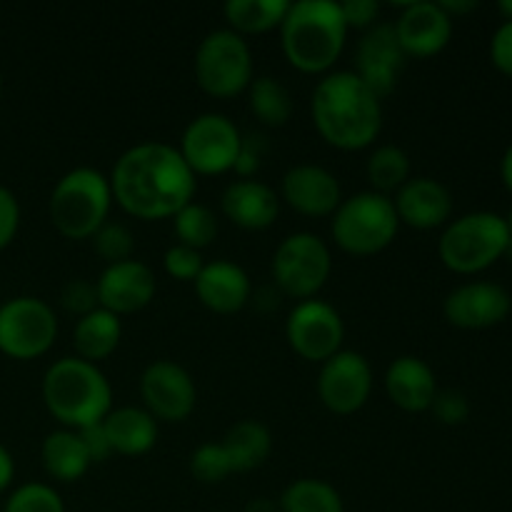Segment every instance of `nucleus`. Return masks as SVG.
Listing matches in <instances>:
<instances>
[{"label": "nucleus", "instance_id": "f257e3e1", "mask_svg": "<svg viewBox=\"0 0 512 512\" xmlns=\"http://www.w3.org/2000/svg\"><path fill=\"white\" fill-rule=\"evenodd\" d=\"M113 203L138 220L173 218L195 200L198 180L175 145L138 143L125 150L110 173Z\"/></svg>", "mask_w": 512, "mask_h": 512}, {"label": "nucleus", "instance_id": "f03ea898", "mask_svg": "<svg viewBox=\"0 0 512 512\" xmlns=\"http://www.w3.org/2000/svg\"><path fill=\"white\" fill-rule=\"evenodd\" d=\"M310 115L320 138L348 153L370 148L383 130V100L353 70L323 75L310 98Z\"/></svg>", "mask_w": 512, "mask_h": 512}, {"label": "nucleus", "instance_id": "7ed1b4c3", "mask_svg": "<svg viewBox=\"0 0 512 512\" xmlns=\"http://www.w3.org/2000/svg\"><path fill=\"white\" fill-rule=\"evenodd\" d=\"M348 25L335 0L290 3L280 23L283 55L295 70L308 75L328 73L343 55Z\"/></svg>", "mask_w": 512, "mask_h": 512}, {"label": "nucleus", "instance_id": "20e7f679", "mask_svg": "<svg viewBox=\"0 0 512 512\" xmlns=\"http://www.w3.org/2000/svg\"><path fill=\"white\" fill-rule=\"evenodd\" d=\"M43 403L65 430H83L113 410V390L98 365L60 358L43 375Z\"/></svg>", "mask_w": 512, "mask_h": 512}, {"label": "nucleus", "instance_id": "39448f33", "mask_svg": "<svg viewBox=\"0 0 512 512\" xmlns=\"http://www.w3.org/2000/svg\"><path fill=\"white\" fill-rule=\"evenodd\" d=\"M113 208L110 180L100 170L80 165L55 183L48 200L50 223L63 238L90 240Z\"/></svg>", "mask_w": 512, "mask_h": 512}, {"label": "nucleus", "instance_id": "423d86ee", "mask_svg": "<svg viewBox=\"0 0 512 512\" xmlns=\"http://www.w3.org/2000/svg\"><path fill=\"white\" fill-rule=\"evenodd\" d=\"M400 230L393 198L363 190L343 198L330 220V235L343 253L370 258L388 248Z\"/></svg>", "mask_w": 512, "mask_h": 512}, {"label": "nucleus", "instance_id": "0eeeda50", "mask_svg": "<svg viewBox=\"0 0 512 512\" xmlns=\"http://www.w3.org/2000/svg\"><path fill=\"white\" fill-rule=\"evenodd\" d=\"M510 243V230L498 213H468L453 220L438 240V255L453 273L473 275L490 268L505 255Z\"/></svg>", "mask_w": 512, "mask_h": 512}, {"label": "nucleus", "instance_id": "6e6552de", "mask_svg": "<svg viewBox=\"0 0 512 512\" xmlns=\"http://www.w3.org/2000/svg\"><path fill=\"white\" fill-rule=\"evenodd\" d=\"M193 73L195 83L210 98L230 100L245 93L255 78L248 40L230 28L213 30L195 48Z\"/></svg>", "mask_w": 512, "mask_h": 512}, {"label": "nucleus", "instance_id": "1a4fd4ad", "mask_svg": "<svg viewBox=\"0 0 512 512\" xmlns=\"http://www.w3.org/2000/svg\"><path fill=\"white\" fill-rule=\"evenodd\" d=\"M333 270V255L320 235L300 230L280 240L273 253L270 273L280 295L298 303L318 298Z\"/></svg>", "mask_w": 512, "mask_h": 512}, {"label": "nucleus", "instance_id": "9d476101", "mask_svg": "<svg viewBox=\"0 0 512 512\" xmlns=\"http://www.w3.org/2000/svg\"><path fill=\"white\" fill-rule=\"evenodd\" d=\"M58 340V318L45 300L18 295L0 305V353L13 360H35Z\"/></svg>", "mask_w": 512, "mask_h": 512}, {"label": "nucleus", "instance_id": "9b49d317", "mask_svg": "<svg viewBox=\"0 0 512 512\" xmlns=\"http://www.w3.org/2000/svg\"><path fill=\"white\" fill-rule=\"evenodd\" d=\"M243 133L223 113H200L185 125L178 153L193 175H223L233 170Z\"/></svg>", "mask_w": 512, "mask_h": 512}, {"label": "nucleus", "instance_id": "f8f14e48", "mask_svg": "<svg viewBox=\"0 0 512 512\" xmlns=\"http://www.w3.org/2000/svg\"><path fill=\"white\" fill-rule=\"evenodd\" d=\"M285 340L298 358L323 365L343 350L345 323L338 310L325 300H303L288 313Z\"/></svg>", "mask_w": 512, "mask_h": 512}, {"label": "nucleus", "instance_id": "ddd939ff", "mask_svg": "<svg viewBox=\"0 0 512 512\" xmlns=\"http://www.w3.org/2000/svg\"><path fill=\"white\" fill-rule=\"evenodd\" d=\"M373 393V368L355 350H340L320 365L318 398L330 413L353 415L365 408Z\"/></svg>", "mask_w": 512, "mask_h": 512}, {"label": "nucleus", "instance_id": "4468645a", "mask_svg": "<svg viewBox=\"0 0 512 512\" xmlns=\"http://www.w3.org/2000/svg\"><path fill=\"white\" fill-rule=\"evenodd\" d=\"M140 398L145 410L163 423H183L198 403L193 378L175 360H155L140 375Z\"/></svg>", "mask_w": 512, "mask_h": 512}, {"label": "nucleus", "instance_id": "2eb2a0df", "mask_svg": "<svg viewBox=\"0 0 512 512\" xmlns=\"http://www.w3.org/2000/svg\"><path fill=\"white\" fill-rule=\"evenodd\" d=\"M405 63L408 55L400 48L393 23H375L360 35L353 73L373 90L375 98H388L398 88Z\"/></svg>", "mask_w": 512, "mask_h": 512}, {"label": "nucleus", "instance_id": "dca6fc26", "mask_svg": "<svg viewBox=\"0 0 512 512\" xmlns=\"http://www.w3.org/2000/svg\"><path fill=\"white\" fill-rule=\"evenodd\" d=\"M98 290V305L110 310L113 315H133L138 310L148 308L155 298V273L140 260H125V263L105 265L100 278L95 280Z\"/></svg>", "mask_w": 512, "mask_h": 512}, {"label": "nucleus", "instance_id": "f3484780", "mask_svg": "<svg viewBox=\"0 0 512 512\" xmlns=\"http://www.w3.org/2000/svg\"><path fill=\"white\" fill-rule=\"evenodd\" d=\"M280 198L305 218H333L343 203L338 178L323 165H293L280 180Z\"/></svg>", "mask_w": 512, "mask_h": 512}, {"label": "nucleus", "instance_id": "a211bd4d", "mask_svg": "<svg viewBox=\"0 0 512 512\" xmlns=\"http://www.w3.org/2000/svg\"><path fill=\"white\" fill-rule=\"evenodd\" d=\"M393 28L408 58H433L450 43L453 18L438 3L415 0L403 5Z\"/></svg>", "mask_w": 512, "mask_h": 512}, {"label": "nucleus", "instance_id": "6ab92c4d", "mask_svg": "<svg viewBox=\"0 0 512 512\" xmlns=\"http://www.w3.org/2000/svg\"><path fill=\"white\" fill-rule=\"evenodd\" d=\"M510 308V293L495 283H465L443 303L445 320L463 330L493 328L508 318Z\"/></svg>", "mask_w": 512, "mask_h": 512}, {"label": "nucleus", "instance_id": "aec40b11", "mask_svg": "<svg viewBox=\"0 0 512 512\" xmlns=\"http://www.w3.org/2000/svg\"><path fill=\"white\" fill-rule=\"evenodd\" d=\"M395 213L400 225H408L415 230H435L445 225L453 213V195L440 180L410 178L393 198Z\"/></svg>", "mask_w": 512, "mask_h": 512}, {"label": "nucleus", "instance_id": "412c9836", "mask_svg": "<svg viewBox=\"0 0 512 512\" xmlns=\"http://www.w3.org/2000/svg\"><path fill=\"white\" fill-rule=\"evenodd\" d=\"M195 295L200 303L218 315H233L243 310L253 298V283L238 263L213 260L205 263L195 278Z\"/></svg>", "mask_w": 512, "mask_h": 512}, {"label": "nucleus", "instance_id": "4be33fe9", "mask_svg": "<svg viewBox=\"0 0 512 512\" xmlns=\"http://www.w3.org/2000/svg\"><path fill=\"white\" fill-rule=\"evenodd\" d=\"M220 210L243 230H265L278 220L280 195L263 180H233L220 195Z\"/></svg>", "mask_w": 512, "mask_h": 512}, {"label": "nucleus", "instance_id": "5701e85b", "mask_svg": "<svg viewBox=\"0 0 512 512\" xmlns=\"http://www.w3.org/2000/svg\"><path fill=\"white\" fill-rule=\"evenodd\" d=\"M385 393L395 408L405 413H425L438 393V380L423 358L400 355L385 370Z\"/></svg>", "mask_w": 512, "mask_h": 512}, {"label": "nucleus", "instance_id": "b1692460", "mask_svg": "<svg viewBox=\"0 0 512 512\" xmlns=\"http://www.w3.org/2000/svg\"><path fill=\"white\" fill-rule=\"evenodd\" d=\"M103 430L113 453L125 458H140L158 443V420L145 408L123 405L113 408L103 420Z\"/></svg>", "mask_w": 512, "mask_h": 512}, {"label": "nucleus", "instance_id": "393cba45", "mask_svg": "<svg viewBox=\"0 0 512 512\" xmlns=\"http://www.w3.org/2000/svg\"><path fill=\"white\" fill-rule=\"evenodd\" d=\"M120 338H123V323L118 315L105 308H95L93 313L78 318L73 328V348L75 358L88 360L98 365L100 360L110 358L118 350Z\"/></svg>", "mask_w": 512, "mask_h": 512}, {"label": "nucleus", "instance_id": "a878e982", "mask_svg": "<svg viewBox=\"0 0 512 512\" xmlns=\"http://www.w3.org/2000/svg\"><path fill=\"white\" fill-rule=\"evenodd\" d=\"M40 460L43 470L58 483H75L90 470V458L85 453V445L75 430H53L45 435L40 445Z\"/></svg>", "mask_w": 512, "mask_h": 512}, {"label": "nucleus", "instance_id": "bb28decb", "mask_svg": "<svg viewBox=\"0 0 512 512\" xmlns=\"http://www.w3.org/2000/svg\"><path fill=\"white\" fill-rule=\"evenodd\" d=\"M228 453L233 473H250L265 465V460L273 453V435L258 420H240L225 433L220 443Z\"/></svg>", "mask_w": 512, "mask_h": 512}, {"label": "nucleus", "instance_id": "cd10ccee", "mask_svg": "<svg viewBox=\"0 0 512 512\" xmlns=\"http://www.w3.org/2000/svg\"><path fill=\"white\" fill-rule=\"evenodd\" d=\"M288 8V0H228L223 5V15L230 30L245 38L280 28Z\"/></svg>", "mask_w": 512, "mask_h": 512}, {"label": "nucleus", "instance_id": "c85d7f7f", "mask_svg": "<svg viewBox=\"0 0 512 512\" xmlns=\"http://www.w3.org/2000/svg\"><path fill=\"white\" fill-rule=\"evenodd\" d=\"M248 108L265 128H283L293 118V95L273 75H258L248 85Z\"/></svg>", "mask_w": 512, "mask_h": 512}, {"label": "nucleus", "instance_id": "c756f323", "mask_svg": "<svg viewBox=\"0 0 512 512\" xmlns=\"http://www.w3.org/2000/svg\"><path fill=\"white\" fill-rule=\"evenodd\" d=\"M278 508L280 512H345L338 490L315 478L293 480L280 495Z\"/></svg>", "mask_w": 512, "mask_h": 512}, {"label": "nucleus", "instance_id": "7c9ffc66", "mask_svg": "<svg viewBox=\"0 0 512 512\" xmlns=\"http://www.w3.org/2000/svg\"><path fill=\"white\" fill-rule=\"evenodd\" d=\"M365 173H368V183L373 185L375 193L390 198V193H398L410 180V158L398 145H378L370 153Z\"/></svg>", "mask_w": 512, "mask_h": 512}, {"label": "nucleus", "instance_id": "2f4dec72", "mask_svg": "<svg viewBox=\"0 0 512 512\" xmlns=\"http://www.w3.org/2000/svg\"><path fill=\"white\" fill-rule=\"evenodd\" d=\"M173 233L180 245L193 250H203L218 238V218L213 210L203 203H188L183 210L173 215Z\"/></svg>", "mask_w": 512, "mask_h": 512}, {"label": "nucleus", "instance_id": "473e14b6", "mask_svg": "<svg viewBox=\"0 0 512 512\" xmlns=\"http://www.w3.org/2000/svg\"><path fill=\"white\" fill-rule=\"evenodd\" d=\"M190 475L198 483L205 485H218L223 483L228 475H233V465H230L228 453L220 443H203L190 453L188 460Z\"/></svg>", "mask_w": 512, "mask_h": 512}, {"label": "nucleus", "instance_id": "72a5a7b5", "mask_svg": "<svg viewBox=\"0 0 512 512\" xmlns=\"http://www.w3.org/2000/svg\"><path fill=\"white\" fill-rule=\"evenodd\" d=\"M0 512H65L58 490L45 483H25L10 493Z\"/></svg>", "mask_w": 512, "mask_h": 512}, {"label": "nucleus", "instance_id": "f704fd0d", "mask_svg": "<svg viewBox=\"0 0 512 512\" xmlns=\"http://www.w3.org/2000/svg\"><path fill=\"white\" fill-rule=\"evenodd\" d=\"M93 250L98 253V258L105 260V265L125 263V260H133L135 253V238L128 230V225L123 223H103L98 228V233L93 235Z\"/></svg>", "mask_w": 512, "mask_h": 512}, {"label": "nucleus", "instance_id": "c9c22d12", "mask_svg": "<svg viewBox=\"0 0 512 512\" xmlns=\"http://www.w3.org/2000/svg\"><path fill=\"white\" fill-rule=\"evenodd\" d=\"M60 305H63L65 313L75 315V318H83V315L93 313L98 305V290L95 283L85 278H73L63 285L60 290Z\"/></svg>", "mask_w": 512, "mask_h": 512}, {"label": "nucleus", "instance_id": "e433bc0d", "mask_svg": "<svg viewBox=\"0 0 512 512\" xmlns=\"http://www.w3.org/2000/svg\"><path fill=\"white\" fill-rule=\"evenodd\" d=\"M165 273L175 280H183V283H195V278L203 270V255L193 248H185V245L175 243L165 250L163 255Z\"/></svg>", "mask_w": 512, "mask_h": 512}, {"label": "nucleus", "instance_id": "4c0bfd02", "mask_svg": "<svg viewBox=\"0 0 512 512\" xmlns=\"http://www.w3.org/2000/svg\"><path fill=\"white\" fill-rule=\"evenodd\" d=\"M435 418L443 425H463L470 415V403L460 390H438L433 405H430Z\"/></svg>", "mask_w": 512, "mask_h": 512}, {"label": "nucleus", "instance_id": "58836bf2", "mask_svg": "<svg viewBox=\"0 0 512 512\" xmlns=\"http://www.w3.org/2000/svg\"><path fill=\"white\" fill-rule=\"evenodd\" d=\"M265 155V138L263 135H243V143H240L238 158H235L233 173L238 175V180H250L263 165Z\"/></svg>", "mask_w": 512, "mask_h": 512}, {"label": "nucleus", "instance_id": "ea45409f", "mask_svg": "<svg viewBox=\"0 0 512 512\" xmlns=\"http://www.w3.org/2000/svg\"><path fill=\"white\" fill-rule=\"evenodd\" d=\"M20 228V203L15 193L0 185V250L8 248Z\"/></svg>", "mask_w": 512, "mask_h": 512}, {"label": "nucleus", "instance_id": "a19ab883", "mask_svg": "<svg viewBox=\"0 0 512 512\" xmlns=\"http://www.w3.org/2000/svg\"><path fill=\"white\" fill-rule=\"evenodd\" d=\"M340 10H343L348 30L358 28L365 33V30L378 23L380 3H375V0H348V3H340Z\"/></svg>", "mask_w": 512, "mask_h": 512}, {"label": "nucleus", "instance_id": "79ce46f5", "mask_svg": "<svg viewBox=\"0 0 512 512\" xmlns=\"http://www.w3.org/2000/svg\"><path fill=\"white\" fill-rule=\"evenodd\" d=\"M490 58L500 73L512 75V20H505L493 35L490 43Z\"/></svg>", "mask_w": 512, "mask_h": 512}, {"label": "nucleus", "instance_id": "37998d69", "mask_svg": "<svg viewBox=\"0 0 512 512\" xmlns=\"http://www.w3.org/2000/svg\"><path fill=\"white\" fill-rule=\"evenodd\" d=\"M75 433H78L80 440H83L90 463H103V460H108L110 455H113V448H110L108 435H105L103 430V423L90 425V428H83V430H75Z\"/></svg>", "mask_w": 512, "mask_h": 512}, {"label": "nucleus", "instance_id": "c03bdc74", "mask_svg": "<svg viewBox=\"0 0 512 512\" xmlns=\"http://www.w3.org/2000/svg\"><path fill=\"white\" fill-rule=\"evenodd\" d=\"M13 478H15V460L13 455L8 453V448L0 445V493L10 488Z\"/></svg>", "mask_w": 512, "mask_h": 512}, {"label": "nucleus", "instance_id": "a18cd8bd", "mask_svg": "<svg viewBox=\"0 0 512 512\" xmlns=\"http://www.w3.org/2000/svg\"><path fill=\"white\" fill-rule=\"evenodd\" d=\"M438 5L450 15V18H453V15L470 13V10L478 8V3H475V0H465V3L463 0H443V3H438Z\"/></svg>", "mask_w": 512, "mask_h": 512}, {"label": "nucleus", "instance_id": "49530a36", "mask_svg": "<svg viewBox=\"0 0 512 512\" xmlns=\"http://www.w3.org/2000/svg\"><path fill=\"white\" fill-rule=\"evenodd\" d=\"M243 512H280V508H278V503L270 498H253L245 503Z\"/></svg>", "mask_w": 512, "mask_h": 512}, {"label": "nucleus", "instance_id": "de8ad7c7", "mask_svg": "<svg viewBox=\"0 0 512 512\" xmlns=\"http://www.w3.org/2000/svg\"><path fill=\"white\" fill-rule=\"evenodd\" d=\"M500 173H503V183L508 185V190L512 193V143H510V148L505 150L503 165H500Z\"/></svg>", "mask_w": 512, "mask_h": 512}, {"label": "nucleus", "instance_id": "09e8293b", "mask_svg": "<svg viewBox=\"0 0 512 512\" xmlns=\"http://www.w3.org/2000/svg\"><path fill=\"white\" fill-rule=\"evenodd\" d=\"M498 8H500V13L505 15V20H512V0H503Z\"/></svg>", "mask_w": 512, "mask_h": 512}, {"label": "nucleus", "instance_id": "8fccbe9b", "mask_svg": "<svg viewBox=\"0 0 512 512\" xmlns=\"http://www.w3.org/2000/svg\"><path fill=\"white\" fill-rule=\"evenodd\" d=\"M505 255H508V258L512 260V235H510V243H508V248H505Z\"/></svg>", "mask_w": 512, "mask_h": 512}, {"label": "nucleus", "instance_id": "3c124183", "mask_svg": "<svg viewBox=\"0 0 512 512\" xmlns=\"http://www.w3.org/2000/svg\"><path fill=\"white\" fill-rule=\"evenodd\" d=\"M505 223H508V230H510V235H512V210H510V215H508V220H505Z\"/></svg>", "mask_w": 512, "mask_h": 512}, {"label": "nucleus", "instance_id": "603ef678", "mask_svg": "<svg viewBox=\"0 0 512 512\" xmlns=\"http://www.w3.org/2000/svg\"><path fill=\"white\" fill-rule=\"evenodd\" d=\"M0 93H3V78H0Z\"/></svg>", "mask_w": 512, "mask_h": 512}]
</instances>
